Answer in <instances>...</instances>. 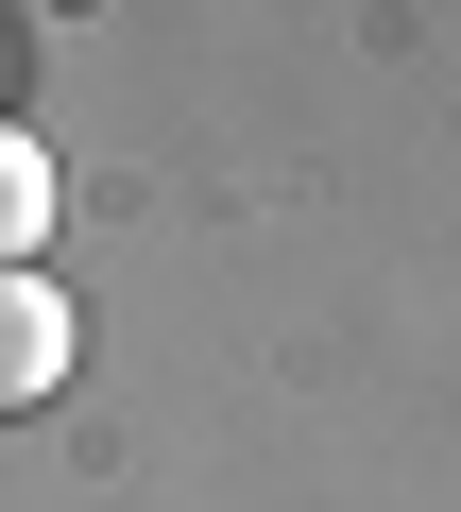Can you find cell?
<instances>
[{"label":"cell","instance_id":"cell-2","mask_svg":"<svg viewBox=\"0 0 461 512\" xmlns=\"http://www.w3.org/2000/svg\"><path fill=\"white\" fill-rule=\"evenodd\" d=\"M35 239H52V154L0 120V274H35Z\"/></svg>","mask_w":461,"mask_h":512},{"label":"cell","instance_id":"cell-1","mask_svg":"<svg viewBox=\"0 0 461 512\" xmlns=\"http://www.w3.org/2000/svg\"><path fill=\"white\" fill-rule=\"evenodd\" d=\"M69 359H86L69 291H52V274H0V410H52V393H69Z\"/></svg>","mask_w":461,"mask_h":512}]
</instances>
